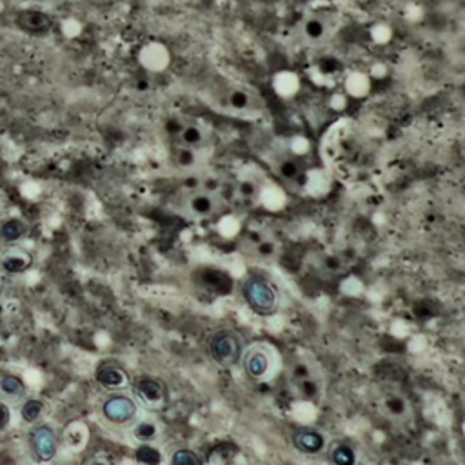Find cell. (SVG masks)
Instances as JSON below:
<instances>
[{
	"instance_id": "cell-1",
	"label": "cell",
	"mask_w": 465,
	"mask_h": 465,
	"mask_svg": "<svg viewBox=\"0 0 465 465\" xmlns=\"http://www.w3.org/2000/svg\"><path fill=\"white\" fill-rule=\"evenodd\" d=\"M244 298L260 317H269L278 309V293L269 280L251 276L244 283Z\"/></svg>"
},
{
	"instance_id": "cell-2",
	"label": "cell",
	"mask_w": 465,
	"mask_h": 465,
	"mask_svg": "<svg viewBox=\"0 0 465 465\" xmlns=\"http://www.w3.org/2000/svg\"><path fill=\"white\" fill-rule=\"evenodd\" d=\"M208 351L211 358L222 367H235L242 362L244 356V346L237 333L222 329L211 334L208 343Z\"/></svg>"
},
{
	"instance_id": "cell-3",
	"label": "cell",
	"mask_w": 465,
	"mask_h": 465,
	"mask_svg": "<svg viewBox=\"0 0 465 465\" xmlns=\"http://www.w3.org/2000/svg\"><path fill=\"white\" fill-rule=\"evenodd\" d=\"M102 413L110 422L127 423L136 416V404L133 398L126 396V394H113L104 402Z\"/></svg>"
},
{
	"instance_id": "cell-4",
	"label": "cell",
	"mask_w": 465,
	"mask_h": 465,
	"mask_svg": "<svg viewBox=\"0 0 465 465\" xmlns=\"http://www.w3.org/2000/svg\"><path fill=\"white\" fill-rule=\"evenodd\" d=\"M30 445L37 460L49 461L57 454L55 431L47 425H38L30 432Z\"/></svg>"
},
{
	"instance_id": "cell-5",
	"label": "cell",
	"mask_w": 465,
	"mask_h": 465,
	"mask_svg": "<svg viewBox=\"0 0 465 465\" xmlns=\"http://www.w3.org/2000/svg\"><path fill=\"white\" fill-rule=\"evenodd\" d=\"M135 393L148 409H162L165 404V387L155 378H140L135 385Z\"/></svg>"
},
{
	"instance_id": "cell-6",
	"label": "cell",
	"mask_w": 465,
	"mask_h": 465,
	"mask_svg": "<svg viewBox=\"0 0 465 465\" xmlns=\"http://www.w3.org/2000/svg\"><path fill=\"white\" fill-rule=\"evenodd\" d=\"M293 445L304 454H317L326 447V438L314 429L300 428L293 432Z\"/></svg>"
},
{
	"instance_id": "cell-7",
	"label": "cell",
	"mask_w": 465,
	"mask_h": 465,
	"mask_svg": "<svg viewBox=\"0 0 465 465\" xmlns=\"http://www.w3.org/2000/svg\"><path fill=\"white\" fill-rule=\"evenodd\" d=\"M244 360V369L251 378H262L266 377V372L269 371V356L262 349H251Z\"/></svg>"
},
{
	"instance_id": "cell-8",
	"label": "cell",
	"mask_w": 465,
	"mask_h": 465,
	"mask_svg": "<svg viewBox=\"0 0 465 465\" xmlns=\"http://www.w3.org/2000/svg\"><path fill=\"white\" fill-rule=\"evenodd\" d=\"M97 382L107 389H120L126 385V372L119 365L104 364L97 369Z\"/></svg>"
},
{
	"instance_id": "cell-9",
	"label": "cell",
	"mask_w": 465,
	"mask_h": 465,
	"mask_svg": "<svg viewBox=\"0 0 465 465\" xmlns=\"http://www.w3.org/2000/svg\"><path fill=\"white\" fill-rule=\"evenodd\" d=\"M31 264V258L28 254L20 253H11L8 257L2 258V267H4L8 273H22L24 269H28V266Z\"/></svg>"
},
{
	"instance_id": "cell-10",
	"label": "cell",
	"mask_w": 465,
	"mask_h": 465,
	"mask_svg": "<svg viewBox=\"0 0 465 465\" xmlns=\"http://www.w3.org/2000/svg\"><path fill=\"white\" fill-rule=\"evenodd\" d=\"M329 458L331 461H334V464L339 465H353L356 461L355 451H353L349 445H343V444L333 445V447H331Z\"/></svg>"
},
{
	"instance_id": "cell-11",
	"label": "cell",
	"mask_w": 465,
	"mask_h": 465,
	"mask_svg": "<svg viewBox=\"0 0 465 465\" xmlns=\"http://www.w3.org/2000/svg\"><path fill=\"white\" fill-rule=\"evenodd\" d=\"M24 232L25 225L20 220H9L0 228V238H2V242L9 244V242H15L24 237Z\"/></svg>"
},
{
	"instance_id": "cell-12",
	"label": "cell",
	"mask_w": 465,
	"mask_h": 465,
	"mask_svg": "<svg viewBox=\"0 0 465 465\" xmlns=\"http://www.w3.org/2000/svg\"><path fill=\"white\" fill-rule=\"evenodd\" d=\"M20 24L24 25V28H28V30H44V28H47L51 22L44 13L28 11L20 17Z\"/></svg>"
},
{
	"instance_id": "cell-13",
	"label": "cell",
	"mask_w": 465,
	"mask_h": 465,
	"mask_svg": "<svg viewBox=\"0 0 465 465\" xmlns=\"http://www.w3.org/2000/svg\"><path fill=\"white\" fill-rule=\"evenodd\" d=\"M135 458H136V461H140V464H146V465H157L162 461V454L158 453L157 449L151 447V445H148V444H142L139 449H136Z\"/></svg>"
},
{
	"instance_id": "cell-14",
	"label": "cell",
	"mask_w": 465,
	"mask_h": 465,
	"mask_svg": "<svg viewBox=\"0 0 465 465\" xmlns=\"http://www.w3.org/2000/svg\"><path fill=\"white\" fill-rule=\"evenodd\" d=\"M44 411V404L40 400H28V402L22 406V418L25 422H37L40 418Z\"/></svg>"
},
{
	"instance_id": "cell-15",
	"label": "cell",
	"mask_w": 465,
	"mask_h": 465,
	"mask_svg": "<svg viewBox=\"0 0 465 465\" xmlns=\"http://www.w3.org/2000/svg\"><path fill=\"white\" fill-rule=\"evenodd\" d=\"M0 391L9 396H18L24 393V384L15 377H4L0 380Z\"/></svg>"
},
{
	"instance_id": "cell-16",
	"label": "cell",
	"mask_w": 465,
	"mask_h": 465,
	"mask_svg": "<svg viewBox=\"0 0 465 465\" xmlns=\"http://www.w3.org/2000/svg\"><path fill=\"white\" fill-rule=\"evenodd\" d=\"M171 464L196 465V464H202V458H200L199 454L193 453V451H189V449H180V451H177V453L171 457Z\"/></svg>"
},
{
	"instance_id": "cell-17",
	"label": "cell",
	"mask_w": 465,
	"mask_h": 465,
	"mask_svg": "<svg viewBox=\"0 0 465 465\" xmlns=\"http://www.w3.org/2000/svg\"><path fill=\"white\" fill-rule=\"evenodd\" d=\"M155 436H157V428L153 423L142 422L135 428V438L142 444H149L151 440H155Z\"/></svg>"
},
{
	"instance_id": "cell-18",
	"label": "cell",
	"mask_w": 465,
	"mask_h": 465,
	"mask_svg": "<svg viewBox=\"0 0 465 465\" xmlns=\"http://www.w3.org/2000/svg\"><path fill=\"white\" fill-rule=\"evenodd\" d=\"M191 206H193V209H195L196 213H200V215H208V213L211 211V208H213V202H211V199H209V196L200 195V196H196L195 200H193V204H191Z\"/></svg>"
},
{
	"instance_id": "cell-19",
	"label": "cell",
	"mask_w": 465,
	"mask_h": 465,
	"mask_svg": "<svg viewBox=\"0 0 465 465\" xmlns=\"http://www.w3.org/2000/svg\"><path fill=\"white\" fill-rule=\"evenodd\" d=\"M305 33H307L309 38H320L322 35H324V24H322L320 20H317V18H313V20H309L307 24H305Z\"/></svg>"
},
{
	"instance_id": "cell-20",
	"label": "cell",
	"mask_w": 465,
	"mask_h": 465,
	"mask_svg": "<svg viewBox=\"0 0 465 465\" xmlns=\"http://www.w3.org/2000/svg\"><path fill=\"white\" fill-rule=\"evenodd\" d=\"M247 102H249V98H247V95H245L244 91H232V95H231L232 107H238V110H242V107L247 106Z\"/></svg>"
},
{
	"instance_id": "cell-21",
	"label": "cell",
	"mask_w": 465,
	"mask_h": 465,
	"mask_svg": "<svg viewBox=\"0 0 465 465\" xmlns=\"http://www.w3.org/2000/svg\"><path fill=\"white\" fill-rule=\"evenodd\" d=\"M200 139H202V135H200L196 127H186L184 129V140H186L187 144H199Z\"/></svg>"
},
{
	"instance_id": "cell-22",
	"label": "cell",
	"mask_w": 465,
	"mask_h": 465,
	"mask_svg": "<svg viewBox=\"0 0 465 465\" xmlns=\"http://www.w3.org/2000/svg\"><path fill=\"white\" fill-rule=\"evenodd\" d=\"M280 173L283 175L286 178H293L296 173H298V167H296L295 162H283L282 165H280Z\"/></svg>"
},
{
	"instance_id": "cell-23",
	"label": "cell",
	"mask_w": 465,
	"mask_h": 465,
	"mask_svg": "<svg viewBox=\"0 0 465 465\" xmlns=\"http://www.w3.org/2000/svg\"><path fill=\"white\" fill-rule=\"evenodd\" d=\"M178 160H180L182 165H191L195 162V155H193L189 149H184V151H180V155H178Z\"/></svg>"
},
{
	"instance_id": "cell-24",
	"label": "cell",
	"mask_w": 465,
	"mask_h": 465,
	"mask_svg": "<svg viewBox=\"0 0 465 465\" xmlns=\"http://www.w3.org/2000/svg\"><path fill=\"white\" fill-rule=\"evenodd\" d=\"M9 422V409L6 404L0 402V429H4Z\"/></svg>"
},
{
	"instance_id": "cell-25",
	"label": "cell",
	"mask_w": 465,
	"mask_h": 465,
	"mask_svg": "<svg viewBox=\"0 0 465 465\" xmlns=\"http://www.w3.org/2000/svg\"><path fill=\"white\" fill-rule=\"evenodd\" d=\"M387 406H389V411H393V413H396V415L404 413V402H402V400H398V398H393V400H389V402H387Z\"/></svg>"
},
{
	"instance_id": "cell-26",
	"label": "cell",
	"mask_w": 465,
	"mask_h": 465,
	"mask_svg": "<svg viewBox=\"0 0 465 465\" xmlns=\"http://www.w3.org/2000/svg\"><path fill=\"white\" fill-rule=\"evenodd\" d=\"M258 249H260V253L269 254L271 251H273V244H269V242H264V244H260V247H258Z\"/></svg>"
},
{
	"instance_id": "cell-27",
	"label": "cell",
	"mask_w": 465,
	"mask_h": 465,
	"mask_svg": "<svg viewBox=\"0 0 465 465\" xmlns=\"http://www.w3.org/2000/svg\"><path fill=\"white\" fill-rule=\"evenodd\" d=\"M253 186H251V184H244V186H242V193H244V195H253Z\"/></svg>"
},
{
	"instance_id": "cell-28",
	"label": "cell",
	"mask_w": 465,
	"mask_h": 465,
	"mask_svg": "<svg viewBox=\"0 0 465 465\" xmlns=\"http://www.w3.org/2000/svg\"><path fill=\"white\" fill-rule=\"evenodd\" d=\"M0 291H2V278H0Z\"/></svg>"
}]
</instances>
